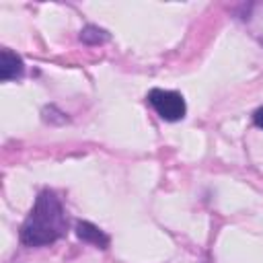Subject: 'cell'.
<instances>
[{"instance_id":"obj_5","label":"cell","mask_w":263,"mask_h":263,"mask_svg":"<svg viewBox=\"0 0 263 263\" xmlns=\"http://www.w3.org/2000/svg\"><path fill=\"white\" fill-rule=\"evenodd\" d=\"M107 39H109V33L97 25H86L80 31V41L86 45H99V43H105Z\"/></svg>"},{"instance_id":"obj_3","label":"cell","mask_w":263,"mask_h":263,"mask_svg":"<svg viewBox=\"0 0 263 263\" xmlns=\"http://www.w3.org/2000/svg\"><path fill=\"white\" fill-rule=\"evenodd\" d=\"M25 74V64L21 60V55H16L10 49H2L0 51V80L8 82V80H16Z\"/></svg>"},{"instance_id":"obj_4","label":"cell","mask_w":263,"mask_h":263,"mask_svg":"<svg viewBox=\"0 0 263 263\" xmlns=\"http://www.w3.org/2000/svg\"><path fill=\"white\" fill-rule=\"evenodd\" d=\"M76 236L82 240V242H90L99 249H107L109 247V236L95 224L90 222H78L76 224Z\"/></svg>"},{"instance_id":"obj_6","label":"cell","mask_w":263,"mask_h":263,"mask_svg":"<svg viewBox=\"0 0 263 263\" xmlns=\"http://www.w3.org/2000/svg\"><path fill=\"white\" fill-rule=\"evenodd\" d=\"M253 121H255V125H257V127H261V129H263V107H259V109L253 113Z\"/></svg>"},{"instance_id":"obj_1","label":"cell","mask_w":263,"mask_h":263,"mask_svg":"<svg viewBox=\"0 0 263 263\" xmlns=\"http://www.w3.org/2000/svg\"><path fill=\"white\" fill-rule=\"evenodd\" d=\"M66 230L68 220L60 197L51 189H43L23 222L18 238L25 247H45L62 238Z\"/></svg>"},{"instance_id":"obj_2","label":"cell","mask_w":263,"mask_h":263,"mask_svg":"<svg viewBox=\"0 0 263 263\" xmlns=\"http://www.w3.org/2000/svg\"><path fill=\"white\" fill-rule=\"evenodd\" d=\"M148 103L152 109L164 119V121H179L185 117L187 105L183 95L175 90H164V88H152L148 92Z\"/></svg>"}]
</instances>
